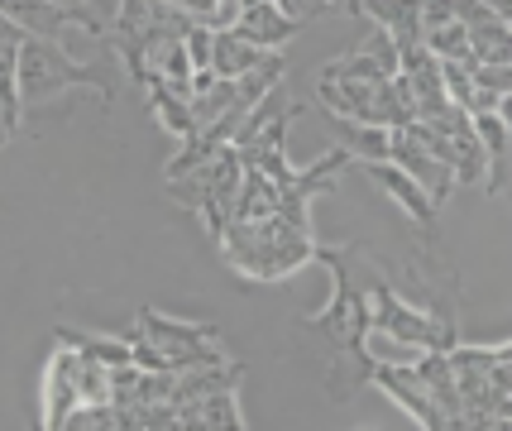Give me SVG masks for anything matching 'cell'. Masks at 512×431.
<instances>
[{
	"label": "cell",
	"mask_w": 512,
	"mask_h": 431,
	"mask_svg": "<svg viewBox=\"0 0 512 431\" xmlns=\"http://www.w3.org/2000/svg\"><path fill=\"white\" fill-rule=\"evenodd\" d=\"M221 245V259L240 278H254V283H278L288 273L316 264V240L312 230L292 226L288 216H264V221H230V226L216 235Z\"/></svg>",
	"instance_id": "cell-2"
},
{
	"label": "cell",
	"mask_w": 512,
	"mask_h": 431,
	"mask_svg": "<svg viewBox=\"0 0 512 431\" xmlns=\"http://www.w3.org/2000/svg\"><path fill=\"white\" fill-rule=\"evenodd\" d=\"M364 173L379 182V187L402 206V211H407V221H412V230H417V240H422V245H431V250H441V235H436V230H441V226H436V211H441V206L426 197L422 182L412 178V173H402L393 159H369V163H364Z\"/></svg>",
	"instance_id": "cell-6"
},
{
	"label": "cell",
	"mask_w": 512,
	"mask_h": 431,
	"mask_svg": "<svg viewBox=\"0 0 512 431\" xmlns=\"http://www.w3.org/2000/svg\"><path fill=\"white\" fill-rule=\"evenodd\" d=\"M67 87H87L101 96V106H111V91L96 82V72L87 63H77L63 48V39H44V34H24L20 44V96L24 106H39L48 96H58Z\"/></svg>",
	"instance_id": "cell-4"
},
{
	"label": "cell",
	"mask_w": 512,
	"mask_h": 431,
	"mask_svg": "<svg viewBox=\"0 0 512 431\" xmlns=\"http://www.w3.org/2000/svg\"><path fill=\"white\" fill-rule=\"evenodd\" d=\"M278 206H283V187L264 168H249L240 202H235V221H264V216H278Z\"/></svg>",
	"instance_id": "cell-14"
},
{
	"label": "cell",
	"mask_w": 512,
	"mask_h": 431,
	"mask_svg": "<svg viewBox=\"0 0 512 431\" xmlns=\"http://www.w3.org/2000/svg\"><path fill=\"white\" fill-rule=\"evenodd\" d=\"M178 427H245L235 388H216L197 403H178Z\"/></svg>",
	"instance_id": "cell-13"
},
{
	"label": "cell",
	"mask_w": 512,
	"mask_h": 431,
	"mask_svg": "<svg viewBox=\"0 0 512 431\" xmlns=\"http://www.w3.org/2000/svg\"><path fill=\"white\" fill-rule=\"evenodd\" d=\"M235 29L245 34L249 44H259V48H283L292 34H302V29H307V20H292L278 0H264V5H249Z\"/></svg>",
	"instance_id": "cell-11"
},
{
	"label": "cell",
	"mask_w": 512,
	"mask_h": 431,
	"mask_svg": "<svg viewBox=\"0 0 512 431\" xmlns=\"http://www.w3.org/2000/svg\"><path fill=\"white\" fill-rule=\"evenodd\" d=\"M139 336L154 345L158 355L168 360V369H173L178 355H187V350H197V345H206V341H216V326H206V321H178V317L154 312V307H144V312H139Z\"/></svg>",
	"instance_id": "cell-10"
},
{
	"label": "cell",
	"mask_w": 512,
	"mask_h": 431,
	"mask_svg": "<svg viewBox=\"0 0 512 431\" xmlns=\"http://www.w3.org/2000/svg\"><path fill=\"white\" fill-rule=\"evenodd\" d=\"M331 125L345 135V149L359 154V163L388 159V149H393V130L388 125H364V120H345V115H331Z\"/></svg>",
	"instance_id": "cell-15"
},
{
	"label": "cell",
	"mask_w": 512,
	"mask_h": 431,
	"mask_svg": "<svg viewBox=\"0 0 512 431\" xmlns=\"http://www.w3.org/2000/svg\"><path fill=\"white\" fill-rule=\"evenodd\" d=\"M369 297H374V331H388V336H398L407 345H422V350H455L460 345V326L407 307L388 278H374Z\"/></svg>",
	"instance_id": "cell-5"
},
{
	"label": "cell",
	"mask_w": 512,
	"mask_h": 431,
	"mask_svg": "<svg viewBox=\"0 0 512 431\" xmlns=\"http://www.w3.org/2000/svg\"><path fill=\"white\" fill-rule=\"evenodd\" d=\"M316 264L331 269V307L326 312H312L307 326L321 331L335 350H364V336L374 326V297L359 288V245H321L316 240Z\"/></svg>",
	"instance_id": "cell-3"
},
{
	"label": "cell",
	"mask_w": 512,
	"mask_h": 431,
	"mask_svg": "<svg viewBox=\"0 0 512 431\" xmlns=\"http://www.w3.org/2000/svg\"><path fill=\"white\" fill-rule=\"evenodd\" d=\"M77 403H82V350L63 341L44 374V427H63Z\"/></svg>",
	"instance_id": "cell-9"
},
{
	"label": "cell",
	"mask_w": 512,
	"mask_h": 431,
	"mask_svg": "<svg viewBox=\"0 0 512 431\" xmlns=\"http://www.w3.org/2000/svg\"><path fill=\"white\" fill-rule=\"evenodd\" d=\"M364 350H369V360L374 364H422V345H407L398 336H388V331H374L369 326V336H364Z\"/></svg>",
	"instance_id": "cell-20"
},
{
	"label": "cell",
	"mask_w": 512,
	"mask_h": 431,
	"mask_svg": "<svg viewBox=\"0 0 512 431\" xmlns=\"http://www.w3.org/2000/svg\"><path fill=\"white\" fill-rule=\"evenodd\" d=\"M469 44H474V63L479 68H512V24L508 20H489L469 29Z\"/></svg>",
	"instance_id": "cell-17"
},
{
	"label": "cell",
	"mask_w": 512,
	"mask_h": 431,
	"mask_svg": "<svg viewBox=\"0 0 512 431\" xmlns=\"http://www.w3.org/2000/svg\"><path fill=\"white\" fill-rule=\"evenodd\" d=\"M508 24H512V20H508Z\"/></svg>",
	"instance_id": "cell-24"
},
{
	"label": "cell",
	"mask_w": 512,
	"mask_h": 431,
	"mask_svg": "<svg viewBox=\"0 0 512 431\" xmlns=\"http://www.w3.org/2000/svg\"><path fill=\"white\" fill-rule=\"evenodd\" d=\"M273 53H283V48H259V44H249L240 29H225V34H216V77H230V82H240L245 72L254 68H264Z\"/></svg>",
	"instance_id": "cell-12"
},
{
	"label": "cell",
	"mask_w": 512,
	"mask_h": 431,
	"mask_svg": "<svg viewBox=\"0 0 512 431\" xmlns=\"http://www.w3.org/2000/svg\"><path fill=\"white\" fill-rule=\"evenodd\" d=\"M374 384L398 403L417 427L426 431H446V412L436 408V398H431V388H426V379L417 374V364H374Z\"/></svg>",
	"instance_id": "cell-7"
},
{
	"label": "cell",
	"mask_w": 512,
	"mask_h": 431,
	"mask_svg": "<svg viewBox=\"0 0 512 431\" xmlns=\"http://www.w3.org/2000/svg\"><path fill=\"white\" fill-rule=\"evenodd\" d=\"M479 5H489L498 20H512V0H479Z\"/></svg>",
	"instance_id": "cell-22"
},
{
	"label": "cell",
	"mask_w": 512,
	"mask_h": 431,
	"mask_svg": "<svg viewBox=\"0 0 512 431\" xmlns=\"http://www.w3.org/2000/svg\"><path fill=\"white\" fill-rule=\"evenodd\" d=\"M187 53H192L197 72L211 68V63H216V29H206V24H192V29H187ZM211 72H216V68H211Z\"/></svg>",
	"instance_id": "cell-21"
},
{
	"label": "cell",
	"mask_w": 512,
	"mask_h": 431,
	"mask_svg": "<svg viewBox=\"0 0 512 431\" xmlns=\"http://www.w3.org/2000/svg\"><path fill=\"white\" fill-rule=\"evenodd\" d=\"M426 48L441 58V63H465V68H479L474 63V44H469V24L465 20H450L426 29Z\"/></svg>",
	"instance_id": "cell-19"
},
{
	"label": "cell",
	"mask_w": 512,
	"mask_h": 431,
	"mask_svg": "<svg viewBox=\"0 0 512 431\" xmlns=\"http://www.w3.org/2000/svg\"><path fill=\"white\" fill-rule=\"evenodd\" d=\"M321 106H326V115L388 125V130H402L417 120L412 82L402 72H388L369 48H350L321 68Z\"/></svg>",
	"instance_id": "cell-1"
},
{
	"label": "cell",
	"mask_w": 512,
	"mask_h": 431,
	"mask_svg": "<svg viewBox=\"0 0 512 431\" xmlns=\"http://www.w3.org/2000/svg\"><path fill=\"white\" fill-rule=\"evenodd\" d=\"M149 106H154L158 125H163L168 135H178V139H192V135H197V115H192V101H187V96H178V91L168 87V82L149 87Z\"/></svg>",
	"instance_id": "cell-16"
},
{
	"label": "cell",
	"mask_w": 512,
	"mask_h": 431,
	"mask_svg": "<svg viewBox=\"0 0 512 431\" xmlns=\"http://www.w3.org/2000/svg\"><path fill=\"white\" fill-rule=\"evenodd\" d=\"M58 341L67 345H77L82 355H91V360H101V364H134V341H130V331L125 336H91V331H72V326H63L58 331Z\"/></svg>",
	"instance_id": "cell-18"
},
{
	"label": "cell",
	"mask_w": 512,
	"mask_h": 431,
	"mask_svg": "<svg viewBox=\"0 0 512 431\" xmlns=\"http://www.w3.org/2000/svg\"><path fill=\"white\" fill-rule=\"evenodd\" d=\"M388 159L398 163L402 173H412V178L426 187V197L441 206L460 187V178H455V168H446V163L436 159L431 149H426L422 139L412 135V125H402V130H393V149H388Z\"/></svg>",
	"instance_id": "cell-8"
},
{
	"label": "cell",
	"mask_w": 512,
	"mask_h": 431,
	"mask_svg": "<svg viewBox=\"0 0 512 431\" xmlns=\"http://www.w3.org/2000/svg\"><path fill=\"white\" fill-rule=\"evenodd\" d=\"M498 115L508 120V130H512V91H503V96H498Z\"/></svg>",
	"instance_id": "cell-23"
}]
</instances>
